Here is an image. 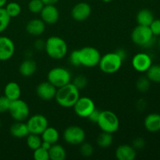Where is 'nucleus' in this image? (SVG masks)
<instances>
[{"mask_svg": "<svg viewBox=\"0 0 160 160\" xmlns=\"http://www.w3.org/2000/svg\"><path fill=\"white\" fill-rule=\"evenodd\" d=\"M79 98L80 90L73 83L70 82L59 88H57L55 97L56 102L64 108L73 107Z\"/></svg>", "mask_w": 160, "mask_h": 160, "instance_id": "f257e3e1", "label": "nucleus"}, {"mask_svg": "<svg viewBox=\"0 0 160 160\" xmlns=\"http://www.w3.org/2000/svg\"><path fill=\"white\" fill-rule=\"evenodd\" d=\"M45 50L47 55L53 59H61L68 52V46L64 39L59 36H51L45 41Z\"/></svg>", "mask_w": 160, "mask_h": 160, "instance_id": "f03ea898", "label": "nucleus"}, {"mask_svg": "<svg viewBox=\"0 0 160 160\" xmlns=\"http://www.w3.org/2000/svg\"><path fill=\"white\" fill-rule=\"evenodd\" d=\"M132 42L139 46L149 48L155 43L154 35L148 26L138 25L131 33Z\"/></svg>", "mask_w": 160, "mask_h": 160, "instance_id": "7ed1b4c3", "label": "nucleus"}, {"mask_svg": "<svg viewBox=\"0 0 160 160\" xmlns=\"http://www.w3.org/2000/svg\"><path fill=\"white\" fill-rule=\"evenodd\" d=\"M123 59L115 52L106 53L103 56H101L98 67L100 70L107 74H112L118 71L123 63Z\"/></svg>", "mask_w": 160, "mask_h": 160, "instance_id": "20e7f679", "label": "nucleus"}, {"mask_svg": "<svg viewBox=\"0 0 160 160\" xmlns=\"http://www.w3.org/2000/svg\"><path fill=\"white\" fill-rule=\"evenodd\" d=\"M97 124L98 125L102 131L113 134L119 130L120 120L117 114L112 111H101Z\"/></svg>", "mask_w": 160, "mask_h": 160, "instance_id": "39448f33", "label": "nucleus"}, {"mask_svg": "<svg viewBox=\"0 0 160 160\" xmlns=\"http://www.w3.org/2000/svg\"><path fill=\"white\" fill-rule=\"evenodd\" d=\"M78 56L81 66L92 68L98 65L101 54L100 52L95 47L85 46L81 49H78Z\"/></svg>", "mask_w": 160, "mask_h": 160, "instance_id": "423d86ee", "label": "nucleus"}, {"mask_svg": "<svg viewBox=\"0 0 160 160\" xmlns=\"http://www.w3.org/2000/svg\"><path fill=\"white\" fill-rule=\"evenodd\" d=\"M48 82L54 85L56 88L69 84L71 81V74L67 69L57 67L51 69L47 75Z\"/></svg>", "mask_w": 160, "mask_h": 160, "instance_id": "0eeeda50", "label": "nucleus"}, {"mask_svg": "<svg viewBox=\"0 0 160 160\" xmlns=\"http://www.w3.org/2000/svg\"><path fill=\"white\" fill-rule=\"evenodd\" d=\"M8 112L15 121H24L29 117L30 108L26 102L18 98L11 101Z\"/></svg>", "mask_w": 160, "mask_h": 160, "instance_id": "6e6552de", "label": "nucleus"}, {"mask_svg": "<svg viewBox=\"0 0 160 160\" xmlns=\"http://www.w3.org/2000/svg\"><path fill=\"white\" fill-rule=\"evenodd\" d=\"M86 133L82 128L78 126H70L66 128L63 132V139L67 144L78 145L85 141Z\"/></svg>", "mask_w": 160, "mask_h": 160, "instance_id": "1a4fd4ad", "label": "nucleus"}, {"mask_svg": "<svg viewBox=\"0 0 160 160\" xmlns=\"http://www.w3.org/2000/svg\"><path fill=\"white\" fill-rule=\"evenodd\" d=\"M95 109V105L93 100L86 96H80L73 106L75 113L81 118H88Z\"/></svg>", "mask_w": 160, "mask_h": 160, "instance_id": "9d476101", "label": "nucleus"}, {"mask_svg": "<svg viewBox=\"0 0 160 160\" xmlns=\"http://www.w3.org/2000/svg\"><path fill=\"white\" fill-rule=\"evenodd\" d=\"M29 132L41 135L48 126V119L42 114H35L28 119L27 122Z\"/></svg>", "mask_w": 160, "mask_h": 160, "instance_id": "9b49d317", "label": "nucleus"}, {"mask_svg": "<svg viewBox=\"0 0 160 160\" xmlns=\"http://www.w3.org/2000/svg\"><path fill=\"white\" fill-rule=\"evenodd\" d=\"M152 64L151 56L145 52L137 53L132 59V67L136 71L146 72Z\"/></svg>", "mask_w": 160, "mask_h": 160, "instance_id": "f8f14e48", "label": "nucleus"}, {"mask_svg": "<svg viewBox=\"0 0 160 160\" xmlns=\"http://www.w3.org/2000/svg\"><path fill=\"white\" fill-rule=\"evenodd\" d=\"M15 45L12 40L6 36H0V61H6L12 57Z\"/></svg>", "mask_w": 160, "mask_h": 160, "instance_id": "ddd939ff", "label": "nucleus"}, {"mask_svg": "<svg viewBox=\"0 0 160 160\" xmlns=\"http://www.w3.org/2000/svg\"><path fill=\"white\" fill-rule=\"evenodd\" d=\"M57 92V88L48 81L42 82L38 85L36 88L37 95L42 100L50 101L55 98Z\"/></svg>", "mask_w": 160, "mask_h": 160, "instance_id": "4468645a", "label": "nucleus"}, {"mask_svg": "<svg viewBox=\"0 0 160 160\" xmlns=\"http://www.w3.org/2000/svg\"><path fill=\"white\" fill-rule=\"evenodd\" d=\"M92 7L88 3L81 2L75 5L71 10V16L77 21H84L90 17Z\"/></svg>", "mask_w": 160, "mask_h": 160, "instance_id": "2eb2a0df", "label": "nucleus"}, {"mask_svg": "<svg viewBox=\"0 0 160 160\" xmlns=\"http://www.w3.org/2000/svg\"><path fill=\"white\" fill-rule=\"evenodd\" d=\"M40 15L45 24H55L59 18V9L55 5H45Z\"/></svg>", "mask_w": 160, "mask_h": 160, "instance_id": "dca6fc26", "label": "nucleus"}, {"mask_svg": "<svg viewBox=\"0 0 160 160\" xmlns=\"http://www.w3.org/2000/svg\"><path fill=\"white\" fill-rule=\"evenodd\" d=\"M115 155L119 160H134L137 156V152L132 145H121L117 148Z\"/></svg>", "mask_w": 160, "mask_h": 160, "instance_id": "f3484780", "label": "nucleus"}, {"mask_svg": "<svg viewBox=\"0 0 160 160\" xmlns=\"http://www.w3.org/2000/svg\"><path fill=\"white\" fill-rule=\"evenodd\" d=\"M45 23L42 19H33L28 22L26 31L32 36H40L45 32Z\"/></svg>", "mask_w": 160, "mask_h": 160, "instance_id": "a211bd4d", "label": "nucleus"}, {"mask_svg": "<svg viewBox=\"0 0 160 160\" xmlns=\"http://www.w3.org/2000/svg\"><path fill=\"white\" fill-rule=\"evenodd\" d=\"M9 132L12 137L17 138H26L30 134L28 125L23 121H16V123H12L9 128Z\"/></svg>", "mask_w": 160, "mask_h": 160, "instance_id": "6ab92c4d", "label": "nucleus"}, {"mask_svg": "<svg viewBox=\"0 0 160 160\" xmlns=\"http://www.w3.org/2000/svg\"><path fill=\"white\" fill-rule=\"evenodd\" d=\"M145 129L152 133L160 131V114L150 113L145 117L144 121Z\"/></svg>", "mask_w": 160, "mask_h": 160, "instance_id": "aec40b11", "label": "nucleus"}, {"mask_svg": "<svg viewBox=\"0 0 160 160\" xmlns=\"http://www.w3.org/2000/svg\"><path fill=\"white\" fill-rule=\"evenodd\" d=\"M4 95L10 101H14V100L20 98L21 89L18 83L11 81L6 84L4 88Z\"/></svg>", "mask_w": 160, "mask_h": 160, "instance_id": "412c9836", "label": "nucleus"}, {"mask_svg": "<svg viewBox=\"0 0 160 160\" xmlns=\"http://www.w3.org/2000/svg\"><path fill=\"white\" fill-rule=\"evenodd\" d=\"M37 70V63L32 59H28L23 61L19 67L20 73L23 77H31Z\"/></svg>", "mask_w": 160, "mask_h": 160, "instance_id": "4be33fe9", "label": "nucleus"}, {"mask_svg": "<svg viewBox=\"0 0 160 160\" xmlns=\"http://www.w3.org/2000/svg\"><path fill=\"white\" fill-rule=\"evenodd\" d=\"M41 135H42L41 138H42V141L48 142V143L52 144V145L57 143L59 138V131H57V129L53 128V127H47L46 129L42 133Z\"/></svg>", "mask_w": 160, "mask_h": 160, "instance_id": "5701e85b", "label": "nucleus"}, {"mask_svg": "<svg viewBox=\"0 0 160 160\" xmlns=\"http://www.w3.org/2000/svg\"><path fill=\"white\" fill-rule=\"evenodd\" d=\"M138 25H143V26H149L152 22L154 20V16L151 10L148 9H142L138 12L136 17Z\"/></svg>", "mask_w": 160, "mask_h": 160, "instance_id": "b1692460", "label": "nucleus"}, {"mask_svg": "<svg viewBox=\"0 0 160 160\" xmlns=\"http://www.w3.org/2000/svg\"><path fill=\"white\" fill-rule=\"evenodd\" d=\"M49 159L51 160H64L67 158V152L65 148L60 145L53 144L48 150Z\"/></svg>", "mask_w": 160, "mask_h": 160, "instance_id": "393cba45", "label": "nucleus"}, {"mask_svg": "<svg viewBox=\"0 0 160 160\" xmlns=\"http://www.w3.org/2000/svg\"><path fill=\"white\" fill-rule=\"evenodd\" d=\"M112 134L111 133L102 131L97 138V145L102 148H106L110 146L113 141Z\"/></svg>", "mask_w": 160, "mask_h": 160, "instance_id": "a878e982", "label": "nucleus"}, {"mask_svg": "<svg viewBox=\"0 0 160 160\" xmlns=\"http://www.w3.org/2000/svg\"><path fill=\"white\" fill-rule=\"evenodd\" d=\"M27 145L28 148L31 150H35L41 147L42 142V139L38 134H31L30 133L28 136H27Z\"/></svg>", "mask_w": 160, "mask_h": 160, "instance_id": "bb28decb", "label": "nucleus"}, {"mask_svg": "<svg viewBox=\"0 0 160 160\" xmlns=\"http://www.w3.org/2000/svg\"><path fill=\"white\" fill-rule=\"evenodd\" d=\"M146 77L149 79L150 81L155 83H160V65L156 64L152 65L148 68L146 71Z\"/></svg>", "mask_w": 160, "mask_h": 160, "instance_id": "cd10ccee", "label": "nucleus"}, {"mask_svg": "<svg viewBox=\"0 0 160 160\" xmlns=\"http://www.w3.org/2000/svg\"><path fill=\"white\" fill-rule=\"evenodd\" d=\"M5 9L11 18L18 17L21 12V6L17 2H10L9 3H6Z\"/></svg>", "mask_w": 160, "mask_h": 160, "instance_id": "c85d7f7f", "label": "nucleus"}, {"mask_svg": "<svg viewBox=\"0 0 160 160\" xmlns=\"http://www.w3.org/2000/svg\"><path fill=\"white\" fill-rule=\"evenodd\" d=\"M11 17L6 12L5 7L0 8V33L6 31L10 23Z\"/></svg>", "mask_w": 160, "mask_h": 160, "instance_id": "c756f323", "label": "nucleus"}, {"mask_svg": "<svg viewBox=\"0 0 160 160\" xmlns=\"http://www.w3.org/2000/svg\"><path fill=\"white\" fill-rule=\"evenodd\" d=\"M45 4L42 0H31L28 3V9L32 13H40Z\"/></svg>", "mask_w": 160, "mask_h": 160, "instance_id": "7c9ffc66", "label": "nucleus"}, {"mask_svg": "<svg viewBox=\"0 0 160 160\" xmlns=\"http://www.w3.org/2000/svg\"><path fill=\"white\" fill-rule=\"evenodd\" d=\"M150 82L147 77H141L136 82V87L140 92H146L150 88Z\"/></svg>", "mask_w": 160, "mask_h": 160, "instance_id": "2f4dec72", "label": "nucleus"}, {"mask_svg": "<svg viewBox=\"0 0 160 160\" xmlns=\"http://www.w3.org/2000/svg\"><path fill=\"white\" fill-rule=\"evenodd\" d=\"M33 158L34 160H48L49 159L48 151L42 147H39L37 149L34 150Z\"/></svg>", "mask_w": 160, "mask_h": 160, "instance_id": "473e14b6", "label": "nucleus"}, {"mask_svg": "<svg viewBox=\"0 0 160 160\" xmlns=\"http://www.w3.org/2000/svg\"><path fill=\"white\" fill-rule=\"evenodd\" d=\"M80 152H81V154L84 157H89V156H91L93 154V146H92L90 143L84 142L83 143L81 144Z\"/></svg>", "mask_w": 160, "mask_h": 160, "instance_id": "72a5a7b5", "label": "nucleus"}, {"mask_svg": "<svg viewBox=\"0 0 160 160\" xmlns=\"http://www.w3.org/2000/svg\"><path fill=\"white\" fill-rule=\"evenodd\" d=\"M73 84L78 88L79 90L84 88L88 84V79L83 75H79L73 79Z\"/></svg>", "mask_w": 160, "mask_h": 160, "instance_id": "f704fd0d", "label": "nucleus"}, {"mask_svg": "<svg viewBox=\"0 0 160 160\" xmlns=\"http://www.w3.org/2000/svg\"><path fill=\"white\" fill-rule=\"evenodd\" d=\"M10 102V100L6 98L5 95L0 96V113H3V112L9 111Z\"/></svg>", "mask_w": 160, "mask_h": 160, "instance_id": "c9c22d12", "label": "nucleus"}, {"mask_svg": "<svg viewBox=\"0 0 160 160\" xmlns=\"http://www.w3.org/2000/svg\"><path fill=\"white\" fill-rule=\"evenodd\" d=\"M148 27H149L153 35H160V20H155L154 19Z\"/></svg>", "mask_w": 160, "mask_h": 160, "instance_id": "e433bc0d", "label": "nucleus"}, {"mask_svg": "<svg viewBox=\"0 0 160 160\" xmlns=\"http://www.w3.org/2000/svg\"><path fill=\"white\" fill-rule=\"evenodd\" d=\"M69 59H70V62L71 63V65L74 66V67H80L81 66L78 50H74L70 53Z\"/></svg>", "mask_w": 160, "mask_h": 160, "instance_id": "4c0bfd02", "label": "nucleus"}, {"mask_svg": "<svg viewBox=\"0 0 160 160\" xmlns=\"http://www.w3.org/2000/svg\"><path fill=\"white\" fill-rule=\"evenodd\" d=\"M100 112H101V111H98V109H97L96 108H95V109L92 111V113L88 116V119L91 122H92V123H97L98 118H99Z\"/></svg>", "mask_w": 160, "mask_h": 160, "instance_id": "58836bf2", "label": "nucleus"}, {"mask_svg": "<svg viewBox=\"0 0 160 160\" xmlns=\"http://www.w3.org/2000/svg\"><path fill=\"white\" fill-rule=\"evenodd\" d=\"M145 145V140H144L143 138H136L135 140L134 141L132 146L134 147L135 149H141V148H144Z\"/></svg>", "mask_w": 160, "mask_h": 160, "instance_id": "ea45409f", "label": "nucleus"}, {"mask_svg": "<svg viewBox=\"0 0 160 160\" xmlns=\"http://www.w3.org/2000/svg\"><path fill=\"white\" fill-rule=\"evenodd\" d=\"M45 42H44L43 40L39 39V40H37L35 42V43H34V47H35L36 49L38 50H42L43 48L45 49Z\"/></svg>", "mask_w": 160, "mask_h": 160, "instance_id": "a19ab883", "label": "nucleus"}, {"mask_svg": "<svg viewBox=\"0 0 160 160\" xmlns=\"http://www.w3.org/2000/svg\"><path fill=\"white\" fill-rule=\"evenodd\" d=\"M51 146H52V144L48 143V142H44V141H42V145H41V147H42V148H45V149L48 150H48H49V148H51Z\"/></svg>", "mask_w": 160, "mask_h": 160, "instance_id": "79ce46f5", "label": "nucleus"}, {"mask_svg": "<svg viewBox=\"0 0 160 160\" xmlns=\"http://www.w3.org/2000/svg\"><path fill=\"white\" fill-rule=\"evenodd\" d=\"M117 54L120 56V58H121L123 60H124V59H126L127 54H126V52H125L124 50L120 49V50H118V51H117Z\"/></svg>", "mask_w": 160, "mask_h": 160, "instance_id": "37998d69", "label": "nucleus"}, {"mask_svg": "<svg viewBox=\"0 0 160 160\" xmlns=\"http://www.w3.org/2000/svg\"><path fill=\"white\" fill-rule=\"evenodd\" d=\"M45 5H55L59 2V0H42Z\"/></svg>", "mask_w": 160, "mask_h": 160, "instance_id": "c03bdc74", "label": "nucleus"}, {"mask_svg": "<svg viewBox=\"0 0 160 160\" xmlns=\"http://www.w3.org/2000/svg\"><path fill=\"white\" fill-rule=\"evenodd\" d=\"M7 3V0H0V8L4 7Z\"/></svg>", "mask_w": 160, "mask_h": 160, "instance_id": "a18cd8bd", "label": "nucleus"}, {"mask_svg": "<svg viewBox=\"0 0 160 160\" xmlns=\"http://www.w3.org/2000/svg\"><path fill=\"white\" fill-rule=\"evenodd\" d=\"M102 2H109L112 1V0H102Z\"/></svg>", "mask_w": 160, "mask_h": 160, "instance_id": "49530a36", "label": "nucleus"}, {"mask_svg": "<svg viewBox=\"0 0 160 160\" xmlns=\"http://www.w3.org/2000/svg\"><path fill=\"white\" fill-rule=\"evenodd\" d=\"M159 48H160V39H159Z\"/></svg>", "mask_w": 160, "mask_h": 160, "instance_id": "de8ad7c7", "label": "nucleus"}, {"mask_svg": "<svg viewBox=\"0 0 160 160\" xmlns=\"http://www.w3.org/2000/svg\"><path fill=\"white\" fill-rule=\"evenodd\" d=\"M0 128H1V120H0Z\"/></svg>", "mask_w": 160, "mask_h": 160, "instance_id": "09e8293b", "label": "nucleus"}]
</instances>
